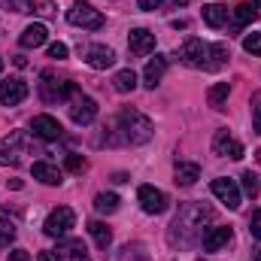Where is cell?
<instances>
[{
	"instance_id": "1",
	"label": "cell",
	"mask_w": 261,
	"mask_h": 261,
	"mask_svg": "<svg viewBox=\"0 0 261 261\" xmlns=\"http://www.w3.org/2000/svg\"><path fill=\"white\" fill-rule=\"evenodd\" d=\"M213 219H216V213L210 206H203V203H182L176 219H173V225H170V234H167L170 246H182V249L195 246L197 240H203V225L213 222Z\"/></svg>"
},
{
	"instance_id": "2",
	"label": "cell",
	"mask_w": 261,
	"mask_h": 261,
	"mask_svg": "<svg viewBox=\"0 0 261 261\" xmlns=\"http://www.w3.org/2000/svg\"><path fill=\"white\" fill-rule=\"evenodd\" d=\"M119 130H122V140L130 143V146H143V143H149L152 140V134H155V125H152V119L149 116H143L140 110H122L119 113Z\"/></svg>"
},
{
	"instance_id": "3",
	"label": "cell",
	"mask_w": 261,
	"mask_h": 261,
	"mask_svg": "<svg viewBox=\"0 0 261 261\" xmlns=\"http://www.w3.org/2000/svg\"><path fill=\"white\" fill-rule=\"evenodd\" d=\"M76 94H79V91H76L73 82L58 79L52 70H43V76H40V97H43V103H58V100L76 97Z\"/></svg>"
},
{
	"instance_id": "4",
	"label": "cell",
	"mask_w": 261,
	"mask_h": 261,
	"mask_svg": "<svg viewBox=\"0 0 261 261\" xmlns=\"http://www.w3.org/2000/svg\"><path fill=\"white\" fill-rule=\"evenodd\" d=\"M67 21H70L73 28H82V31H100V28H103L100 9H94V6L85 3V0H76V3L67 9Z\"/></svg>"
},
{
	"instance_id": "5",
	"label": "cell",
	"mask_w": 261,
	"mask_h": 261,
	"mask_svg": "<svg viewBox=\"0 0 261 261\" xmlns=\"http://www.w3.org/2000/svg\"><path fill=\"white\" fill-rule=\"evenodd\" d=\"M73 225H76V213H73L70 206H58V210H52V213L46 216L43 231H46L49 237H67Z\"/></svg>"
},
{
	"instance_id": "6",
	"label": "cell",
	"mask_w": 261,
	"mask_h": 261,
	"mask_svg": "<svg viewBox=\"0 0 261 261\" xmlns=\"http://www.w3.org/2000/svg\"><path fill=\"white\" fill-rule=\"evenodd\" d=\"M206 43L203 40H197V37H189L179 49H176V58L182 61L186 67H203L206 64Z\"/></svg>"
},
{
	"instance_id": "7",
	"label": "cell",
	"mask_w": 261,
	"mask_h": 261,
	"mask_svg": "<svg viewBox=\"0 0 261 261\" xmlns=\"http://www.w3.org/2000/svg\"><path fill=\"white\" fill-rule=\"evenodd\" d=\"M213 155H219V158H231V161H240L243 158V143L240 140H234L228 130H216V137H213Z\"/></svg>"
},
{
	"instance_id": "8",
	"label": "cell",
	"mask_w": 261,
	"mask_h": 261,
	"mask_svg": "<svg viewBox=\"0 0 261 261\" xmlns=\"http://www.w3.org/2000/svg\"><path fill=\"white\" fill-rule=\"evenodd\" d=\"M213 195L219 197L228 210H240V200H243V195H240V189H237V182L234 179H225V176H219V179H213Z\"/></svg>"
},
{
	"instance_id": "9",
	"label": "cell",
	"mask_w": 261,
	"mask_h": 261,
	"mask_svg": "<svg viewBox=\"0 0 261 261\" xmlns=\"http://www.w3.org/2000/svg\"><path fill=\"white\" fill-rule=\"evenodd\" d=\"M94 116H97V103H94V97H88V94H76L73 103H70V119H73L76 125H91Z\"/></svg>"
},
{
	"instance_id": "10",
	"label": "cell",
	"mask_w": 261,
	"mask_h": 261,
	"mask_svg": "<svg viewBox=\"0 0 261 261\" xmlns=\"http://www.w3.org/2000/svg\"><path fill=\"white\" fill-rule=\"evenodd\" d=\"M140 206L149 213V216H158V213H164L167 210V195L161 192V189H155V186H140Z\"/></svg>"
},
{
	"instance_id": "11",
	"label": "cell",
	"mask_w": 261,
	"mask_h": 261,
	"mask_svg": "<svg viewBox=\"0 0 261 261\" xmlns=\"http://www.w3.org/2000/svg\"><path fill=\"white\" fill-rule=\"evenodd\" d=\"M24 97H28V82H24V79L12 76V79H3V82H0V103H3V107H15V103H21Z\"/></svg>"
},
{
	"instance_id": "12",
	"label": "cell",
	"mask_w": 261,
	"mask_h": 261,
	"mask_svg": "<svg viewBox=\"0 0 261 261\" xmlns=\"http://www.w3.org/2000/svg\"><path fill=\"white\" fill-rule=\"evenodd\" d=\"M31 130H34V137H40V140H46V143H52V140H61V137H64L61 122H58V119H52V116H34Z\"/></svg>"
},
{
	"instance_id": "13",
	"label": "cell",
	"mask_w": 261,
	"mask_h": 261,
	"mask_svg": "<svg viewBox=\"0 0 261 261\" xmlns=\"http://www.w3.org/2000/svg\"><path fill=\"white\" fill-rule=\"evenodd\" d=\"M128 49H130V55H149V52H155V34L146 31V28H134L128 34Z\"/></svg>"
},
{
	"instance_id": "14",
	"label": "cell",
	"mask_w": 261,
	"mask_h": 261,
	"mask_svg": "<svg viewBox=\"0 0 261 261\" xmlns=\"http://www.w3.org/2000/svg\"><path fill=\"white\" fill-rule=\"evenodd\" d=\"M231 237H234V231L228 228V225H216V228H210L206 234H203V249L206 252H219V249H225L228 243H231Z\"/></svg>"
},
{
	"instance_id": "15",
	"label": "cell",
	"mask_w": 261,
	"mask_h": 261,
	"mask_svg": "<svg viewBox=\"0 0 261 261\" xmlns=\"http://www.w3.org/2000/svg\"><path fill=\"white\" fill-rule=\"evenodd\" d=\"M85 64L91 67V70H107V67L116 64V52L110 49V46H88V52H85Z\"/></svg>"
},
{
	"instance_id": "16",
	"label": "cell",
	"mask_w": 261,
	"mask_h": 261,
	"mask_svg": "<svg viewBox=\"0 0 261 261\" xmlns=\"http://www.w3.org/2000/svg\"><path fill=\"white\" fill-rule=\"evenodd\" d=\"M31 170H34V179H40L43 186H61V182H64V173H61L52 161H37Z\"/></svg>"
},
{
	"instance_id": "17",
	"label": "cell",
	"mask_w": 261,
	"mask_h": 261,
	"mask_svg": "<svg viewBox=\"0 0 261 261\" xmlns=\"http://www.w3.org/2000/svg\"><path fill=\"white\" fill-rule=\"evenodd\" d=\"M46 40H49L46 24H28V28L21 31V37H18V43H21L24 49H40V46H46Z\"/></svg>"
},
{
	"instance_id": "18",
	"label": "cell",
	"mask_w": 261,
	"mask_h": 261,
	"mask_svg": "<svg viewBox=\"0 0 261 261\" xmlns=\"http://www.w3.org/2000/svg\"><path fill=\"white\" fill-rule=\"evenodd\" d=\"M164 70H167V58H164V55H155V58L146 64V70H143V85H146V88H155V85L161 82Z\"/></svg>"
},
{
	"instance_id": "19",
	"label": "cell",
	"mask_w": 261,
	"mask_h": 261,
	"mask_svg": "<svg viewBox=\"0 0 261 261\" xmlns=\"http://www.w3.org/2000/svg\"><path fill=\"white\" fill-rule=\"evenodd\" d=\"M176 179V186H182V189H189V186H195L197 179H200V167H197L195 161H179L176 164V173H173Z\"/></svg>"
},
{
	"instance_id": "20",
	"label": "cell",
	"mask_w": 261,
	"mask_h": 261,
	"mask_svg": "<svg viewBox=\"0 0 261 261\" xmlns=\"http://www.w3.org/2000/svg\"><path fill=\"white\" fill-rule=\"evenodd\" d=\"M228 58H231V55H228V46H225V43H213V46L206 49V64H203V70H219V67H225Z\"/></svg>"
},
{
	"instance_id": "21",
	"label": "cell",
	"mask_w": 261,
	"mask_h": 261,
	"mask_svg": "<svg viewBox=\"0 0 261 261\" xmlns=\"http://www.w3.org/2000/svg\"><path fill=\"white\" fill-rule=\"evenodd\" d=\"M203 21H206L210 28H222V24H228V6H222V3H210V6H203Z\"/></svg>"
},
{
	"instance_id": "22",
	"label": "cell",
	"mask_w": 261,
	"mask_h": 261,
	"mask_svg": "<svg viewBox=\"0 0 261 261\" xmlns=\"http://www.w3.org/2000/svg\"><path fill=\"white\" fill-rule=\"evenodd\" d=\"M88 234L94 237V243H97V249H110V243H113V231L103 225V222H88Z\"/></svg>"
},
{
	"instance_id": "23",
	"label": "cell",
	"mask_w": 261,
	"mask_h": 261,
	"mask_svg": "<svg viewBox=\"0 0 261 261\" xmlns=\"http://www.w3.org/2000/svg\"><path fill=\"white\" fill-rule=\"evenodd\" d=\"M228 94H231V85H228V82H219V85H213V88L206 91V100H210L213 110H225Z\"/></svg>"
},
{
	"instance_id": "24",
	"label": "cell",
	"mask_w": 261,
	"mask_h": 261,
	"mask_svg": "<svg viewBox=\"0 0 261 261\" xmlns=\"http://www.w3.org/2000/svg\"><path fill=\"white\" fill-rule=\"evenodd\" d=\"M113 88L119 91V94H128L137 88V73L134 70H119L116 76H113Z\"/></svg>"
},
{
	"instance_id": "25",
	"label": "cell",
	"mask_w": 261,
	"mask_h": 261,
	"mask_svg": "<svg viewBox=\"0 0 261 261\" xmlns=\"http://www.w3.org/2000/svg\"><path fill=\"white\" fill-rule=\"evenodd\" d=\"M58 252H64L70 261H85V258H88V249H85V243H82V240H67V243L58 246Z\"/></svg>"
},
{
	"instance_id": "26",
	"label": "cell",
	"mask_w": 261,
	"mask_h": 261,
	"mask_svg": "<svg viewBox=\"0 0 261 261\" xmlns=\"http://www.w3.org/2000/svg\"><path fill=\"white\" fill-rule=\"evenodd\" d=\"M94 210L113 216V213L119 210V195H113V192H100V195L94 197Z\"/></svg>"
},
{
	"instance_id": "27",
	"label": "cell",
	"mask_w": 261,
	"mask_h": 261,
	"mask_svg": "<svg viewBox=\"0 0 261 261\" xmlns=\"http://www.w3.org/2000/svg\"><path fill=\"white\" fill-rule=\"evenodd\" d=\"M255 15H258V12H255L252 3H240V6L234 9V24H237V28H246V24L255 21Z\"/></svg>"
},
{
	"instance_id": "28",
	"label": "cell",
	"mask_w": 261,
	"mask_h": 261,
	"mask_svg": "<svg viewBox=\"0 0 261 261\" xmlns=\"http://www.w3.org/2000/svg\"><path fill=\"white\" fill-rule=\"evenodd\" d=\"M240 186H243V195L246 197H252V200H255V197H258V176H255V173H252V170H246V173H243V176H240Z\"/></svg>"
},
{
	"instance_id": "29",
	"label": "cell",
	"mask_w": 261,
	"mask_h": 261,
	"mask_svg": "<svg viewBox=\"0 0 261 261\" xmlns=\"http://www.w3.org/2000/svg\"><path fill=\"white\" fill-rule=\"evenodd\" d=\"M12 237H15V225L6 219V213L0 216V249H6L9 243H12Z\"/></svg>"
},
{
	"instance_id": "30",
	"label": "cell",
	"mask_w": 261,
	"mask_h": 261,
	"mask_svg": "<svg viewBox=\"0 0 261 261\" xmlns=\"http://www.w3.org/2000/svg\"><path fill=\"white\" fill-rule=\"evenodd\" d=\"M243 49H246L249 55L261 58V34H255V31H252V34H246V37H243Z\"/></svg>"
},
{
	"instance_id": "31",
	"label": "cell",
	"mask_w": 261,
	"mask_h": 261,
	"mask_svg": "<svg viewBox=\"0 0 261 261\" xmlns=\"http://www.w3.org/2000/svg\"><path fill=\"white\" fill-rule=\"evenodd\" d=\"M64 164H67V170H70V173H82V170L88 167V161H85L82 155H76V152H70V155H67Z\"/></svg>"
},
{
	"instance_id": "32",
	"label": "cell",
	"mask_w": 261,
	"mask_h": 261,
	"mask_svg": "<svg viewBox=\"0 0 261 261\" xmlns=\"http://www.w3.org/2000/svg\"><path fill=\"white\" fill-rule=\"evenodd\" d=\"M252 128L255 134H261V91L252 94Z\"/></svg>"
},
{
	"instance_id": "33",
	"label": "cell",
	"mask_w": 261,
	"mask_h": 261,
	"mask_svg": "<svg viewBox=\"0 0 261 261\" xmlns=\"http://www.w3.org/2000/svg\"><path fill=\"white\" fill-rule=\"evenodd\" d=\"M0 9H12V12H31V0H0Z\"/></svg>"
},
{
	"instance_id": "34",
	"label": "cell",
	"mask_w": 261,
	"mask_h": 261,
	"mask_svg": "<svg viewBox=\"0 0 261 261\" xmlns=\"http://www.w3.org/2000/svg\"><path fill=\"white\" fill-rule=\"evenodd\" d=\"M249 234H252L255 240H261V210H255V213L249 216Z\"/></svg>"
},
{
	"instance_id": "35",
	"label": "cell",
	"mask_w": 261,
	"mask_h": 261,
	"mask_svg": "<svg viewBox=\"0 0 261 261\" xmlns=\"http://www.w3.org/2000/svg\"><path fill=\"white\" fill-rule=\"evenodd\" d=\"M49 58L64 61V58H67V46H64V43H52V46H49Z\"/></svg>"
},
{
	"instance_id": "36",
	"label": "cell",
	"mask_w": 261,
	"mask_h": 261,
	"mask_svg": "<svg viewBox=\"0 0 261 261\" xmlns=\"http://www.w3.org/2000/svg\"><path fill=\"white\" fill-rule=\"evenodd\" d=\"M31 6H37V12H40V15H52V12H55L52 0H31Z\"/></svg>"
},
{
	"instance_id": "37",
	"label": "cell",
	"mask_w": 261,
	"mask_h": 261,
	"mask_svg": "<svg viewBox=\"0 0 261 261\" xmlns=\"http://www.w3.org/2000/svg\"><path fill=\"white\" fill-rule=\"evenodd\" d=\"M0 164H18V155H15L12 149H9V152H6V149H0Z\"/></svg>"
},
{
	"instance_id": "38",
	"label": "cell",
	"mask_w": 261,
	"mask_h": 261,
	"mask_svg": "<svg viewBox=\"0 0 261 261\" xmlns=\"http://www.w3.org/2000/svg\"><path fill=\"white\" fill-rule=\"evenodd\" d=\"M137 3H140V9H143V12H152V9H158V6H161V0H137Z\"/></svg>"
},
{
	"instance_id": "39",
	"label": "cell",
	"mask_w": 261,
	"mask_h": 261,
	"mask_svg": "<svg viewBox=\"0 0 261 261\" xmlns=\"http://www.w3.org/2000/svg\"><path fill=\"white\" fill-rule=\"evenodd\" d=\"M9 261H31V255H28L24 249H12V252H9Z\"/></svg>"
},
{
	"instance_id": "40",
	"label": "cell",
	"mask_w": 261,
	"mask_h": 261,
	"mask_svg": "<svg viewBox=\"0 0 261 261\" xmlns=\"http://www.w3.org/2000/svg\"><path fill=\"white\" fill-rule=\"evenodd\" d=\"M37 261H61V255H58V252H40Z\"/></svg>"
},
{
	"instance_id": "41",
	"label": "cell",
	"mask_w": 261,
	"mask_h": 261,
	"mask_svg": "<svg viewBox=\"0 0 261 261\" xmlns=\"http://www.w3.org/2000/svg\"><path fill=\"white\" fill-rule=\"evenodd\" d=\"M170 3H173V6H186L189 0H170Z\"/></svg>"
},
{
	"instance_id": "42",
	"label": "cell",
	"mask_w": 261,
	"mask_h": 261,
	"mask_svg": "<svg viewBox=\"0 0 261 261\" xmlns=\"http://www.w3.org/2000/svg\"><path fill=\"white\" fill-rule=\"evenodd\" d=\"M252 6H255V12L261 9V0H252Z\"/></svg>"
},
{
	"instance_id": "43",
	"label": "cell",
	"mask_w": 261,
	"mask_h": 261,
	"mask_svg": "<svg viewBox=\"0 0 261 261\" xmlns=\"http://www.w3.org/2000/svg\"><path fill=\"white\" fill-rule=\"evenodd\" d=\"M0 73H3V61H0Z\"/></svg>"
}]
</instances>
